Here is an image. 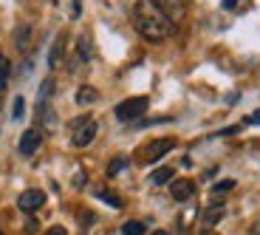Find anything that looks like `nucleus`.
I'll return each mask as SVG.
<instances>
[{
  "label": "nucleus",
  "instance_id": "9d476101",
  "mask_svg": "<svg viewBox=\"0 0 260 235\" xmlns=\"http://www.w3.org/2000/svg\"><path fill=\"white\" fill-rule=\"evenodd\" d=\"M223 213H226V207H223V201H212L207 210H204V224H207V229H212V224H218L223 218Z\"/></svg>",
  "mask_w": 260,
  "mask_h": 235
},
{
  "label": "nucleus",
  "instance_id": "6ab92c4d",
  "mask_svg": "<svg viewBox=\"0 0 260 235\" xmlns=\"http://www.w3.org/2000/svg\"><path fill=\"white\" fill-rule=\"evenodd\" d=\"M26 113V99L23 97H14V105H12V119H23Z\"/></svg>",
  "mask_w": 260,
  "mask_h": 235
},
{
  "label": "nucleus",
  "instance_id": "a211bd4d",
  "mask_svg": "<svg viewBox=\"0 0 260 235\" xmlns=\"http://www.w3.org/2000/svg\"><path fill=\"white\" fill-rule=\"evenodd\" d=\"M9 74H12V63H9L6 57L0 60V91L6 88V82H9Z\"/></svg>",
  "mask_w": 260,
  "mask_h": 235
},
{
  "label": "nucleus",
  "instance_id": "6e6552de",
  "mask_svg": "<svg viewBox=\"0 0 260 235\" xmlns=\"http://www.w3.org/2000/svg\"><path fill=\"white\" fill-rule=\"evenodd\" d=\"M170 196L176 198V201H189L195 196V184L189 179H173L170 182Z\"/></svg>",
  "mask_w": 260,
  "mask_h": 235
},
{
  "label": "nucleus",
  "instance_id": "39448f33",
  "mask_svg": "<svg viewBox=\"0 0 260 235\" xmlns=\"http://www.w3.org/2000/svg\"><path fill=\"white\" fill-rule=\"evenodd\" d=\"M96 131H99L96 122H93V119H88V122L79 125L77 131L71 133V144H74V148H88V144L96 139Z\"/></svg>",
  "mask_w": 260,
  "mask_h": 235
},
{
  "label": "nucleus",
  "instance_id": "f03ea898",
  "mask_svg": "<svg viewBox=\"0 0 260 235\" xmlns=\"http://www.w3.org/2000/svg\"><path fill=\"white\" fill-rule=\"evenodd\" d=\"M147 108H150L147 97H130V99H124V102L116 105V119L119 122H133V119L144 116Z\"/></svg>",
  "mask_w": 260,
  "mask_h": 235
},
{
  "label": "nucleus",
  "instance_id": "7c9ffc66",
  "mask_svg": "<svg viewBox=\"0 0 260 235\" xmlns=\"http://www.w3.org/2000/svg\"><path fill=\"white\" fill-rule=\"evenodd\" d=\"M0 235H3V232H0Z\"/></svg>",
  "mask_w": 260,
  "mask_h": 235
},
{
  "label": "nucleus",
  "instance_id": "4468645a",
  "mask_svg": "<svg viewBox=\"0 0 260 235\" xmlns=\"http://www.w3.org/2000/svg\"><path fill=\"white\" fill-rule=\"evenodd\" d=\"M99 99V91L93 88V85H82V88H77V105H93Z\"/></svg>",
  "mask_w": 260,
  "mask_h": 235
},
{
  "label": "nucleus",
  "instance_id": "423d86ee",
  "mask_svg": "<svg viewBox=\"0 0 260 235\" xmlns=\"http://www.w3.org/2000/svg\"><path fill=\"white\" fill-rule=\"evenodd\" d=\"M40 144H43V133H40V128H28V131L20 136L17 151L23 153V156H34V153L40 151Z\"/></svg>",
  "mask_w": 260,
  "mask_h": 235
},
{
  "label": "nucleus",
  "instance_id": "cd10ccee",
  "mask_svg": "<svg viewBox=\"0 0 260 235\" xmlns=\"http://www.w3.org/2000/svg\"><path fill=\"white\" fill-rule=\"evenodd\" d=\"M201 235H218V232H215V229H207V227H204V229H201Z\"/></svg>",
  "mask_w": 260,
  "mask_h": 235
},
{
  "label": "nucleus",
  "instance_id": "4be33fe9",
  "mask_svg": "<svg viewBox=\"0 0 260 235\" xmlns=\"http://www.w3.org/2000/svg\"><path fill=\"white\" fill-rule=\"evenodd\" d=\"M46 235H68V229H65V227H59V224H57V227L46 229Z\"/></svg>",
  "mask_w": 260,
  "mask_h": 235
},
{
  "label": "nucleus",
  "instance_id": "f8f14e48",
  "mask_svg": "<svg viewBox=\"0 0 260 235\" xmlns=\"http://www.w3.org/2000/svg\"><path fill=\"white\" fill-rule=\"evenodd\" d=\"M54 94V79H43V85H40V94H37V111H43V108H48V99H51Z\"/></svg>",
  "mask_w": 260,
  "mask_h": 235
},
{
  "label": "nucleus",
  "instance_id": "2eb2a0df",
  "mask_svg": "<svg viewBox=\"0 0 260 235\" xmlns=\"http://www.w3.org/2000/svg\"><path fill=\"white\" fill-rule=\"evenodd\" d=\"M173 176H176V170H173V167H158V170H153L150 182L156 184V187H164V184L173 182Z\"/></svg>",
  "mask_w": 260,
  "mask_h": 235
},
{
  "label": "nucleus",
  "instance_id": "a878e982",
  "mask_svg": "<svg viewBox=\"0 0 260 235\" xmlns=\"http://www.w3.org/2000/svg\"><path fill=\"white\" fill-rule=\"evenodd\" d=\"M26 232H37V221H34V218L26 224Z\"/></svg>",
  "mask_w": 260,
  "mask_h": 235
},
{
  "label": "nucleus",
  "instance_id": "bb28decb",
  "mask_svg": "<svg viewBox=\"0 0 260 235\" xmlns=\"http://www.w3.org/2000/svg\"><path fill=\"white\" fill-rule=\"evenodd\" d=\"M249 235H260V221L252 224V232H249Z\"/></svg>",
  "mask_w": 260,
  "mask_h": 235
},
{
  "label": "nucleus",
  "instance_id": "ddd939ff",
  "mask_svg": "<svg viewBox=\"0 0 260 235\" xmlns=\"http://www.w3.org/2000/svg\"><path fill=\"white\" fill-rule=\"evenodd\" d=\"M93 193H96V198H99V201H105V204H111V207L113 210H122V198H119L116 196V193H113V190H108V187H96V190H93Z\"/></svg>",
  "mask_w": 260,
  "mask_h": 235
},
{
  "label": "nucleus",
  "instance_id": "1a4fd4ad",
  "mask_svg": "<svg viewBox=\"0 0 260 235\" xmlns=\"http://www.w3.org/2000/svg\"><path fill=\"white\" fill-rule=\"evenodd\" d=\"M65 40H68V34L59 32V34H57V40H54V46H51V51H48V68H51V71L62 66V57H65Z\"/></svg>",
  "mask_w": 260,
  "mask_h": 235
},
{
  "label": "nucleus",
  "instance_id": "f257e3e1",
  "mask_svg": "<svg viewBox=\"0 0 260 235\" xmlns=\"http://www.w3.org/2000/svg\"><path fill=\"white\" fill-rule=\"evenodd\" d=\"M133 26L147 43H161V40L173 37L176 26L170 23L164 9L158 6V0H136L133 6Z\"/></svg>",
  "mask_w": 260,
  "mask_h": 235
},
{
  "label": "nucleus",
  "instance_id": "7ed1b4c3",
  "mask_svg": "<svg viewBox=\"0 0 260 235\" xmlns=\"http://www.w3.org/2000/svg\"><path fill=\"white\" fill-rule=\"evenodd\" d=\"M173 148H176V139H153V142H147L142 151H139V162L156 164L158 159H164Z\"/></svg>",
  "mask_w": 260,
  "mask_h": 235
},
{
  "label": "nucleus",
  "instance_id": "393cba45",
  "mask_svg": "<svg viewBox=\"0 0 260 235\" xmlns=\"http://www.w3.org/2000/svg\"><path fill=\"white\" fill-rule=\"evenodd\" d=\"M246 122H249V125H260V111H257V113H252V116H249Z\"/></svg>",
  "mask_w": 260,
  "mask_h": 235
},
{
  "label": "nucleus",
  "instance_id": "b1692460",
  "mask_svg": "<svg viewBox=\"0 0 260 235\" xmlns=\"http://www.w3.org/2000/svg\"><path fill=\"white\" fill-rule=\"evenodd\" d=\"M74 187H85V176H82V173H77V176H74Z\"/></svg>",
  "mask_w": 260,
  "mask_h": 235
},
{
  "label": "nucleus",
  "instance_id": "c756f323",
  "mask_svg": "<svg viewBox=\"0 0 260 235\" xmlns=\"http://www.w3.org/2000/svg\"><path fill=\"white\" fill-rule=\"evenodd\" d=\"M0 60H3V54H0Z\"/></svg>",
  "mask_w": 260,
  "mask_h": 235
},
{
  "label": "nucleus",
  "instance_id": "c85d7f7f",
  "mask_svg": "<svg viewBox=\"0 0 260 235\" xmlns=\"http://www.w3.org/2000/svg\"><path fill=\"white\" fill-rule=\"evenodd\" d=\"M153 235H170V232H167V229H156Z\"/></svg>",
  "mask_w": 260,
  "mask_h": 235
},
{
  "label": "nucleus",
  "instance_id": "412c9836",
  "mask_svg": "<svg viewBox=\"0 0 260 235\" xmlns=\"http://www.w3.org/2000/svg\"><path fill=\"white\" fill-rule=\"evenodd\" d=\"M232 187H235V179H223V182H218L212 187V193H215V196H218V193H229Z\"/></svg>",
  "mask_w": 260,
  "mask_h": 235
},
{
  "label": "nucleus",
  "instance_id": "9b49d317",
  "mask_svg": "<svg viewBox=\"0 0 260 235\" xmlns=\"http://www.w3.org/2000/svg\"><path fill=\"white\" fill-rule=\"evenodd\" d=\"M91 54H93V51H91V40L82 34V37L77 40V57L71 60V63H74L71 68H79V63H88V60H91Z\"/></svg>",
  "mask_w": 260,
  "mask_h": 235
},
{
  "label": "nucleus",
  "instance_id": "20e7f679",
  "mask_svg": "<svg viewBox=\"0 0 260 235\" xmlns=\"http://www.w3.org/2000/svg\"><path fill=\"white\" fill-rule=\"evenodd\" d=\"M43 204H46V193L37 190V187H34V190H23L20 198H17V207L23 210V213H37Z\"/></svg>",
  "mask_w": 260,
  "mask_h": 235
},
{
  "label": "nucleus",
  "instance_id": "5701e85b",
  "mask_svg": "<svg viewBox=\"0 0 260 235\" xmlns=\"http://www.w3.org/2000/svg\"><path fill=\"white\" fill-rule=\"evenodd\" d=\"M241 3H243V0H223V9H226V12H232V9H238Z\"/></svg>",
  "mask_w": 260,
  "mask_h": 235
},
{
  "label": "nucleus",
  "instance_id": "dca6fc26",
  "mask_svg": "<svg viewBox=\"0 0 260 235\" xmlns=\"http://www.w3.org/2000/svg\"><path fill=\"white\" fill-rule=\"evenodd\" d=\"M144 229H147V224H144V221H127V224H122V235H144Z\"/></svg>",
  "mask_w": 260,
  "mask_h": 235
},
{
  "label": "nucleus",
  "instance_id": "0eeeda50",
  "mask_svg": "<svg viewBox=\"0 0 260 235\" xmlns=\"http://www.w3.org/2000/svg\"><path fill=\"white\" fill-rule=\"evenodd\" d=\"M158 6L164 9V14L170 17V23L173 26H181V20H184V14H187V6H184V0H158Z\"/></svg>",
  "mask_w": 260,
  "mask_h": 235
},
{
  "label": "nucleus",
  "instance_id": "aec40b11",
  "mask_svg": "<svg viewBox=\"0 0 260 235\" xmlns=\"http://www.w3.org/2000/svg\"><path fill=\"white\" fill-rule=\"evenodd\" d=\"M31 34V28L28 26H23V28H17V34H14V43H17V48H26V37Z\"/></svg>",
  "mask_w": 260,
  "mask_h": 235
},
{
  "label": "nucleus",
  "instance_id": "f3484780",
  "mask_svg": "<svg viewBox=\"0 0 260 235\" xmlns=\"http://www.w3.org/2000/svg\"><path fill=\"white\" fill-rule=\"evenodd\" d=\"M124 167H127V159H124V156H116V159H113V162L111 164H108V176H116V173H122V170Z\"/></svg>",
  "mask_w": 260,
  "mask_h": 235
}]
</instances>
